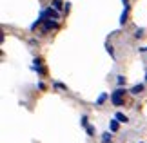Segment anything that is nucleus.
<instances>
[{"label":"nucleus","mask_w":147,"mask_h":143,"mask_svg":"<svg viewBox=\"0 0 147 143\" xmlns=\"http://www.w3.org/2000/svg\"><path fill=\"white\" fill-rule=\"evenodd\" d=\"M42 60L40 58H35V67H36V69H38V73H42Z\"/></svg>","instance_id":"9d476101"},{"label":"nucleus","mask_w":147,"mask_h":143,"mask_svg":"<svg viewBox=\"0 0 147 143\" xmlns=\"http://www.w3.org/2000/svg\"><path fill=\"white\" fill-rule=\"evenodd\" d=\"M111 134L109 132H105V134H102V143H111Z\"/></svg>","instance_id":"1a4fd4ad"},{"label":"nucleus","mask_w":147,"mask_h":143,"mask_svg":"<svg viewBox=\"0 0 147 143\" xmlns=\"http://www.w3.org/2000/svg\"><path fill=\"white\" fill-rule=\"evenodd\" d=\"M140 51H142V53H147V47H142V49H140Z\"/></svg>","instance_id":"dca6fc26"},{"label":"nucleus","mask_w":147,"mask_h":143,"mask_svg":"<svg viewBox=\"0 0 147 143\" xmlns=\"http://www.w3.org/2000/svg\"><path fill=\"white\" fill-rule=\"evenodd\" d=\"M87 134L93 136V134H94V129H93V127H87Z\"/></svg>","instance_id":"4468645a"},{"label":"nucleus","mask_w":147,"mask_h":143,"mask_svg":"<svg viewBox=\"0 0 147 143\" xmlns=\"http://www.w3.org/2000/svg\"><path fill=\"white\" fill-rule=\"evenodd\" d=\"M105 98H107V94L104 93V94H100V98H98V101H96V103L100 105V103H104V101H105Z\"/></svg>","instance_id":"9b49d317"},{"label":"nucleus","mask_w":147,"mask_h":143,"mask_svg":"<svg viewBox=\"0 0 147 143\" xmlns=\"http://www.w3.org/2000/svg\"><path fill=\"white\" fill-rule=\"evenodd\" d=\"M51 5H53V7H55L56 11H60V9H62V5H64V4H62V0H53V4H51Z\"/></svg>","instance_id":"6e6552de"},{"label":"nucleus","mask_w":147,"mask_h":143,"mask_svg":"<svg viewBox=\"0 0 147 143\" xmlns=\"http://www.w3.org/2000/svg\"><path fill=\"white\" fill-rule=\"evenodd\" d=\"M142 91H144V85H134L131 89V94H138V93H142Z\"/></svg>","instance_id":"0eeeda50"},{"label":"nucleus","mask_w":147,"mask_h":143,"mask_svg":"<svg viewBox=\"0 0 147 143\" xmlns=\"http://www.w3.org/2000/svg\"><path fill=\"white\" fill-rule=\"evenodd\" d=\"M116 82H118V85H123V83H125V78H123V76H118Z\"/></svg>","instance_id":"ddd939ff"},{"label":"nucleus","mask_w":147,"mask_h":143,"mask_svg":"<svg viewBox=\"0 0 147 143\" xmlns=\"http://www.w3.org/2000/svg\"><path fill=\"white\" fill-rule=\"evenodd\" d=\"M144 31H145V29H142V27H140V29H136V35H134V36H136V38H142V36H144Z\"/></svg>","instance_id":"f8f14e48"},{"label":"nucleus","mask_w":147,"mask_h":143,"mask_svg":"<svg viewBox=\"0 0 147 143\" xmlns=\"http://www.w3.org/2000/svg\"><path fill=\"white\" fill-rule=\"evenodd\" d=\"M55 87H56V89H65V85H64V83H56Z\"/></svg>","instance_id":"2eb2a0df"},{"label":"nucleus","mask_w":147,"mask_h":143,"mask_svg":"<svg viewBox=\"0 0 147 143\" xmlns=\"http://www.w3.org/2000/svg\"><path fill=\"white\" fill-rule=\"evenodd\" d=\"M118 123H120V122H118L116 118L111 122V125H109V127H111V132H116V130H118Z\"/></svg>","instance_id":"423d86ee"},{"label":"nucleus","mask_w":147,"mask_h":143,"mask_svg":"<svg viewBox=\"0 0 147 143\" xmlns=\"http://www.w3.org/2000/svg\"><path fill=\"white\" fill-rule=\"evenodd\" d=\"M40 15L49 16V18H60V13H58V11H56L55 7H49V9H46V11H42Z\"/></svg>","instance_id":"f03ea898"},{"label":"nucleus","mask_w":147,"mask_h":143,"mask_svg":"<svg viewBox=\"0 0 147 143\" xmlns=\"http://www.w3.org/2000/svg\"><path fill=\"white\" fill-rule=\"evenodd\" d=\"M122 2H123V5H127V4H129V0H122Z\"/></svg>","instance_id":"f3484780"},{"label":"nucleus","mask_w":147,"mask_h":143,"mask_svg":"<svg viewBox=\"0 0 147 143\" xmlns=\"http://www.w3.org/2000/svg\"><path fill=\"white\" fill-rule=\"evenodd\" d=\"M145 80H147V76H145Z\"/></svg>","instance_id":"a211bd4d"},{"label":"nucleus","mask_w":147,"mask_h":143,"mask_svg":"<svg viewBox=\"0 0 147 143\" xmlns=\"http://www.w3.org/2000/svg\"><path fill=\"white\" fill-rule=\"evenodd\" d=\"M127 15H129V5H125V7H123V13H122V16H120V24H125V22H127Z\"/></svg>","instance_id":"20e7f679"},{"label":"nucleus","mask_w":147,"mask_h":143,"mask_svg":"<svg viewBox=\"0 0 147 143\" xmlns=\"http://www.w3.org/2000/svg\"><path fill=\"white\" fill-rule=\"evenodd\" d=\"M58 24H56L55 20H46L44 22V31H51V29H56Z\"/></svg>","instance_id":"7ed1b4c3"},{"label":"nucleus","mask_w":147,"mask_h":143,"mask_svg":"<svg viewBox=\"0 0 147 143\" xmlns=\"http://www.w3.org/2000/svg\"><path fill=\"white\" fill-rule=\"evenodd\" d=\"M116 120H118V122H122V123H127L129 122L127 116H125V114H122V112H116Z\"/></svg>","instance_id":"39448f33"},{"label":"nucleus","mask_w":147,"mask_h":143,"mask_svg":"<svg viewBox=\"0 0 147 143\" xmlns=\"http://www.w3.org/2000/svg\"><path fill=\"white\" fill-rule=\"evenodd\" d=\"M123 94H125V89H116L115 93L111 94V101H113V105L120 107V105L123 103Z\"/></svg>","instance_id":"f257e3e1"}]
</instances>
